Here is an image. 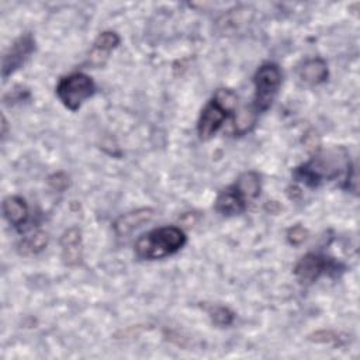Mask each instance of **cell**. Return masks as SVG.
Returning <instances> with one entry per match:
<instances>
[{"label": "cell", "mask_w": 360, "mask_h": 360, "mask_svg": "<svg viewBox=\"0 0 360 360\" xmlns=\"http://www.w3.org/2000/svg\"><path fill=\"white\" fill-rule=\"evenodd\" d=\"M55 91L60 103L68 110L76 111L94 94L96 84L89 75L77 72L59 79Z\"/></svg>", "instance_id": "cell-5"}, {"label": "cell", "mask_w": 360, "mask_h": 360, "mask_svg": "<svg viewBox=\"0 0 360 360\" xmlns=\"http://www.w3.org/2000/svg\"><path fill=\"white\" fill-rule=\"evenodd\" d=\"M208 315L217 326H229L233 322V312L224 305H212L208 308Z\"/></svg>", "instance_id": "cell-16"}, {"label": "cell", "mask_w": 360, "mask_h": 360, "mask_svg": "<svg viewBox=\"0 0 360 360\" xmlns=\"http://www.w3.org/2000/svg\"><path fill=\"white\" fill-rule=\"evenodd\" d=\"M307 235H308V232H307V229H305L304 226L295 225V226H292V228L288 229V232H287V239H288V242H290L291 245L298 246V245H301V243L307 239Z\"/></svg>", "instance_id": "cell-17"}, {"label": "cell", "mask_w": 360, "mask_h": 360, "mask_svg": "<svg viewBox=\"0 0 360 360\" xmlns=\"http://www.w3.org/2000/svg\"><path fill=\"white\" fill-rule=\"evenodd\" d=\"M233 184L238 187V190L243 194L246 200H253L260 194V176L256 172L249 170L242 173Z\"/></svg>", "instance_id": "cell-15"}, {"label": "cell", "mask_w": 360, "mask_h": 360, "mask_svg": "<svg viewBox=\"0 0 360 360\" xmlns=\"http://www.w3.org/2000/svg\"><path fill=\"white\" fill-rule=\"evenodd\" d=\"M34 49H35V39L32 34L27 32L18 37L3 56V65H1L3 80H7L8 76H11L15 70H18L25 63V60L31 56Z\"/></svg>", "instance_id": "cell-7"}, {"label": "cell", "mask_w": 360, "mask_h": 360, "mask_svg": "<svg viewBox=\"0 0 360 360\" xmlns=\"http://www.w3.org/2000/svg\"><path fill=\"white\" fill-rule=\"evenodd\" d=\"M153 215H155V211L150 208H141V210H135L124 215H120L112 224L114 232L120 238L128 236L135 229L148 224L153 218Z\"/></svg>", "instance_id": "cell-10"}, {"label": "cell", "mask_w": 360, "mask_h": 360, "mask_svg": "<svg viewBox=\"0 0 360 360\" xmlns=\"http://www.w3.org/2000/svg\"><path fill=\"white\" fill-rule=\"evenodd\" d=\"M120 35L114 31H104L98 34L93 42V49L90 52V63L97 68L104 66V63L108 59V55L112 49H115L120 45Z\"/></svg>", "instance_id": "cell-11"}, {"label": "cell", "mask_w": 360, "mask_h": 360, "mask_svg": "<svg viewBox=\"0 0 360 360\" xmlns=\"http://www.w3.org/2000/svg\"><path fill=\"white\" fill-rule=\"evenodd\" d=\"M246 201L248 200L238 190V187L235 184H231L222 191H219V194L215 198L214 207H215V211L219 212L221 215L232 217V215L242 214L246 210V205H248Z\"/></svg>", "instance_id": "cell-8"}, {"label": "cell", "mask_w": 360, "mask_h": 360, "mask_svg": "<svg viewBox=\"0 0 360 360\" xmlns=\"http://www.w3.org/2000/svg\"><path fill=\"white\" fill-rule=\"evenodd\" d=\"M345 270V266L333 257L309 252L304 255L294 267L297 280L304 285H311L323 274L339 276Z\"/></svg>", "instance_id": "cell-6"}, {"label": "cell", "mask_w": 360, "mask_h": 360, "mask_svg": "<svg viewBox=\"0 0 360 360\" xmlns=\"http://www.w3.org/2000/svg\"><path fill=\"white\" fill-rule=\"evenodd\" d=\"M48 245V233L45 231H35L22 238L18 243V253L22 256H32L42 252Z\"/></svg>", "instance_id": "cell-14"}, {"label": "cell", "mask_w": 360, "mask_h": 360, "mask_svg": "<svg viewBox=\"0 0 360 360\" xmlns=\"http://www.w3.org/2000/svg\"><path fill=\"white\" fill-rule=\"evenodd\" d=\"M60 249L62 259L66 266H77L83 259V243H82V231L76 226L66 229L60 236Z\"/></svg>", "instance_id": "cell-9"}, {"label": "cell", "mask_w": 360, "mask_h": 360, "mask_svg": "<svg viewBox=\"0 0 360 360\" xmlns=\"http://www.w3.org/2000/svg\"><path fill=\"white\" fill-rule=\"evenodd\" d=\"M48 181L52 186V188H55L58 191H62L69 186V177L65 173H56V174L51 176Z\"/></svg>", "instance_id": "cell-18"}, {"label": "cell", "mask_w": 360, "mask_h": 360, "mask_svg": "<svg viewBox=\"0 0 360 360\" xmlns=\"http://www.w3.org/2000/svg\"><path fill=\"white\" fill-rule=\"evenodd\" d=\"M235 107H236V94L232 90L229 89L217 90L212 98L201 110V114L197 122V134L200 139L202 141L211 139L222 127L229 112L235 110Z\"/></svg>", "instance_id": "cell-3"}, {"label": "cell", "mask_w": 360, "mask_h": 360, "mask_svg": "<svg viewBox=\"0 0 360 360\" xmlns=\"http://www.w3.org/2000/svg\"><path fill=\"white\" fill-rule=\"evenodd\" d=\"M187 242L183 229L177 226H162L152 229L135 242V253L143 260H156L179 252Z\"/></svg>", "instance_id": "cell-2"}, {"label": "cell", "mask_w": 360, "mask_h": 360, "mask_svg": "<svg viewBox=\"0 0 360 360\" xmlns=\"http://www.w3.org/2000/svg\"><path fill=\"white\" fill-rule=\"evenodd\" d=\"M298 77L301 82L309 84V86H316L323 83L328 79V65L322 58H309L305 59L297 69Z\"/></svg>", "instance_id": "cell-12"}, {"label": "cell", "mask_w": 360, "mask_h": 360, "mask_svg": "<svg viewBox=\"0 0 360 360\" xmlns=\"http://www.w3.org/2000/svg\"><path fill=\"white\" fill-rule=\"evenodd\" d=\"M255 96L252 110L259 115L267 111L278 94L281 84V72L276 63H263L253 77Z\"/></svg>", "instance_id": "cell-4"}, {"label": "cell", "mask_w": 360, "mask_h": 360, "mask_svg": "<svg viewBox=\"0 0 360 360\" xmlns=\"http://www.w3.org/2000/svg\"><path fill=\"white\" fill-rule=\"evenodd\" d=\"M3 214L11 226L20 228L28 219V207L25 200L20 195H10L4 198Z\"/></svg>", "instance_id": "cell-13"}, {"label": "cell", "mask_w": 360, "mask_h": 360, "mask_svg": "<svg viewBox=\"0 0 360 360\" xmlns=\"http://www.w3.org/2000/svg\"><path fill=\"white\" fill-rule=\"evenodd\" d=\"M347 152L343 148H330L316 153L312 159L294 169L297 181L308 187H318L323 181L333 180L350 167Z\"/></svg>", "instance_id": "cell-1"}]
</instances>
